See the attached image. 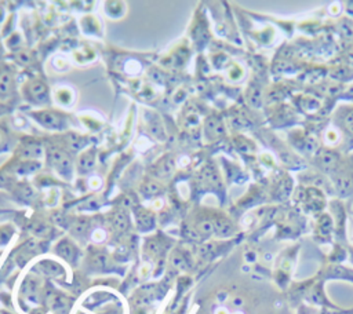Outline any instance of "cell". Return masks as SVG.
Here are the masks:
<instances>
[{
    "instance_id": "cell-1",
    "label": "cell",
    "mask_w": 353,
    "mask_h": 314,
    "mask_svg": "<svg viewBox=\"0 0 353 314\" xmlns=\"http://www.w3.org/2000/svg\"><path fill=\"white\" fill-rule=\"evenodd\" d=\"M46 156L48 164L59 176H62L66 180H70L73 178L74 165L70 153L65 149V146L52 143L46 149Z\"/></svg>"
},
{
    "instance_id": "cell-2",
    "label": "cell",
    "mask_w": 353,
    "mask_h": 314,
    "mask_svg": "<svg viewBox=\"0 0 353 314\" xmlns=\"http://www.w3.org/2000/svg\"><path fill=\"white\" fill-rule=\"evenodd\" d=\"M21 92L23 99L32 105L43 106L50 102V88L47 83L39 77H32L25 81Z\"/></svg>"
},
{
    "instance_id": "cell-3",
    "label": "cell",
    "mask_w": 353,
    "mask_h": 314,
    "mask_svg": "<svg viewBox=\"0 0 353 314\" xmlns=\"http://www.w3.org/2000/svg\"><path fill=\"white\" fill-rule=\"evenodd\" d=\"M30 116L39 125L51 131H63L68 127V116L55 109H39L32 112Z\"/></svg>"
},
{
    "instance_id": "cell-4",
    "label": "cell",
    "mask_w": 353,
    "mask_h": 314,
    "mask_svg": "<svg viewBox=\"0 0 353 314\" xmlns=\"http://www.w3.org/2000/svg\"><path fill=\"white\" fill-rule=\"evenodd\" d=\"M15 90V70L11 65L0 62V99L10 98Z\"/></svg>"
},
{
    "instance_id": "cell-5",
    "label": "cell",
    "mask_w": 353,
    "mask_h": 314,
    "mask_svg": "<svg viewBox=\"0 0 353 314\" xmlns=\"http://www.w3.org/2000/svg\"><path fill=\"white\" fill-rule=\"evenodd\" d=\"M17 151H18L17 153L18 160H39L43 156L44 149L40 142L25 140L19 145Z\"/></svg>"
},
{
    "instance_id": "cell-6",
    "label": "cell",
    "mask_w": 353,
    "mask_h": 314,
    "mask_svg": "<svg viewBox=\"0 0 353 314\" xmlns=\"http://www.w3.org/2000/svg\"><path fill=\"white\" fill-rule=\"evenodd\" d=\"M175 169V160L171 154H167V156H163L154 165H153V172H154V176L156 178H160V179H165V178H170L172 175Z\"/></svg>"
},
{
    "instance_id": "cell-7",
    "label": "cell",
    "mask_w": 353,
    "mask_h": 314,
    "mask_svg": "<svg viewBox=\"0 0 353 314\" xmlns=\"http://www.w3.org/2000/svg\"><path fill=\"white\" fill-rule=\"evenodd\" d=\"M95 161H97V151L94 147L90 149H84V151H81V154L77 158V169L81 174H87L90 171H92V168L95 167Z\"/></svg>"
},
{
    "instance_id": "cell-8",
    "label": "cell",
    "mask_w": 353,
    "mask_h": 314,
    "mask_svg": "<svg viewBox=\"0 0 353 314\" xmlns=\"http://www.w3.org/2000/svg\"><path fill=\"white\" fill-rule=\"evenodd\" d=\"M40 168H41L40 160H18L15 163V165H12L11 174L25 176V175H30V174L37 172Z\"/></svg>"
},
{
    "instance_id": "cell-9",
    "label": "cell",
    "mask_w": 353,
    "mask_h": 314,
    "mask_svg": "<svg viewBox=\"0 0 353 314\" xmlns=\"http://www.w3.org/2000/svg\"><path fill=\"white\" fill-rule=\"evenodd\" d=\"M55 252L65 260H68L69 263L72 262H76L77 260V256H79V249L77 247L70 242L69 240H62L57 244L55 247Z\"/></svg>"
},
{
    "instance_id": "cell-10",
    "label": "cell",
    "mask_w": 353,
    "mask_h": 314,
    "mask_svg": "<svg viewBox=\"0 0 353 314\" xmlns=\"http://www.w3.org/2000/svg\"><path fill=\"white\" fill-rule=\"evenodd\" d=\"M137 224L141 230H152L154 226V215L145 208H139L135 213Z\"/></svg>"
},
{
    "instance_id": "cell-11",
    "label": "cell",
    "mask_w": 353,
    "mask_h": 314,
    "mask_svg": "<svg viewBox=\"0 0 353 314\" xmlns=\"http://www.w3.org/2000/svg\"><path fill=\"white\" fill-rule=\"evenodd\" d=\"M139 191L143 194V197H148V198H152V197H156L157 194H160L163 191V186L159 180L156 179H148L145 180L141 187H139Z\"/></svg>"
},
{
    "instance_id": "cell-12",
    "label": "cell",
    "mask_w": 353,
    "mask_h": 314,
    "mask_svg": "<svg viewBox=\"0 0 353 314\" xmlns=\"http://www.w3.org/2000/svg\"><path fill=\"white\" fill-rule=\"evenodd\" d=\"M73 95L74 94H73V90L70 87H58L55 90V94H54L57 102L62 106H69L70 103H73V99H74Z\"/></svg>"
},
{
    "instance_id": "cell-13",
    "label": "cell",
    "mask_w": 353,
    "mask_h": 314,
    "mask_svg": "<svg viewBox=\"0 0 353 314\" xmlns=\"http://www.w3.org/2000/svg\"><path fill=\"white\" fill-rule=\"evenodd\" d=\"M148 128L150 131V134L159 139H164V127L161 124V120L157 114H153L148 118Z\"/></svg>"
},
{
    "instance_id": "cell-14",
    "label": "cell",
    "mask_w": 353,
    "mask_h": 314,
    "mask_svg": "<svg viewBox=\"0 0 353 314\" xmlns=\"http://www.w3.org/2000/svg\"><path fill=\"white\" fill-rule=\"evenodd\" d=\"M11 145H12L11 132L7 127V124L0 121V153L8 150L11 147Z\"/></svg>"
},
{
    "instance_id": "cell-15",
    "label": "cell",
    "mask_w": 353,
    "mask_h": 314,
    "mask_svg": "<svg viewBox=\"0 0 353 314\" xmlns=\"http://www.w3.org/2000/svg\"><path fill=\"white\" fill-rule=\"evenodd\" d=\"M39 267L40 270L47 274V275H51V277H55V275H59L62 273V267L54 262V260H41L39 263Z\"/></svg>"
},
{
    "instance_id": "cell-16",
    "label": "cell",
    "mask_w": 353,
    "mask_h": 314,
    "mask_svg": "<svg viewBox=\"0 0 353 314\" xmlns=\"http://www.w3.org/2000/svg\"><path fill=\"white\" fill-rule=\"evenodd\" d=\"M113 226L117 229V230H124L127 226H128V218L124 212L119 211L113 215Z\"/></svg>"
},
{
    "instance_id": "cell-17",
    "label": "cell",
    "mask_w": 353,
    "mask_h": 314,
    "mask_svg": "<svg viewBox=\"0 0 353 314\" xmlns=\"http://www.w3.org/2000/svg\"><path fill=\"white\" fill-rule=\"evenodd\" d=\"M171 263H172V266L176 267V269H185V267H186V259H185V256H183L182 253H179V252H175V253L172 255Z\"/></svg>"
},
{
    "instance_id": "cell-18",
    "label": "cell",
    "mask_w": 353,
    "mask_h": 314,
    "mask_svg": "<svg viewBox=\"0 0 353 314\" xmlns=\"http://www.w3.org/2000/svg\"><path fill=\"white\" fill-rule=\"evenodd\" d=\"M101 233H102V231H101V230H98V231H95V233H94V236H99ZM95 240H97V241H101V240H103V237H97Z\"/></svg>"
}]
</instances>
